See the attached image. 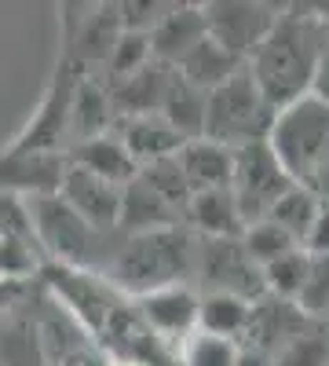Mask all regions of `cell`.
Here are the masks:
<instances>
[{
  "label": "cell",
  "instance_id": "obj_1",
  "mask_svg": "<svg viewBox=\"0 0 329 366\" xmlns=\"http://www.w3.org/2000/svg\"><path fill=\"white\" fill-rule=\"evenodd\" d=\"M329 41V26L318 19L315 4H289L278 11L275 26L246 59V70L275 110L311 96L318 59Z\"/></svg>",
  "mask_w": 329,
  "mask_h": 366
},
{
  "label": "cell",
  "instance_id": "obj_2",
  "mask_svg": "<svg viewBox=\"0 0 329 366\" xmlns=\"http://www.w3.org/2000/svg\"><path fill=\"white\" fill-rule=\"evenodd\" d=\"M194 267V234L183 227L128 234L117 242V253L106 267V279L132 297L165 286H187Z\"/></svg>",
  "mask_w": 329,
  "mask_h": 366
},
{
  "label": "cell",
  "instance_id": "obj_3",
  "mask_svg": "<svg viewBox=\"0 0 329 366\" xmlns=\"http://www.w3.org/2000/svg\"><path fill=\"white\" fill-rule=\"evenodd\" d=\"M267 147L275 150L285 176L300 187L311 183L329 169V103L318 96H304L275 114Z\"/></svg>",
  "mask_w": 329,
  "mask_h": 366
},
{
  "label": "cell",
  "instance_id": "obj_4",
  "mask_svg": "<svg viewBox=\"0 0 329 366\" xmlns=\"http://www.w3.org/2000/svg\"><path fill=\"white\" fill-rule=\"evenodd\" d=\"M26 209H29V227H34L37 249H48L55 260H63V267H77V271L110 267L117 253L113 234L88 227L59 194L26 198Z\"/></svg>",
  "mask_w": 329,
  "mask_h": 366
},
{
  "label": "cell",
  "instance_id": "obj_5",
  "mask_svg": "<svg viewBox=\"0 0 329 366\" xmlns=\"http://www.w3.org/2000/svg\"><path fill=\"white\" fill-rule=\"evenodd\" d=\"M275 114L278 110L263 99V92L256 88V81L242 66L231 81H223L220 88H213L205 96V129H201V139H213V143H220L227 150L249 147V143H263L267 136H271Z\"/></svg>",
  "mask_w": 329,
  "mask_h": 366
},
{
  "label": "cell",
  "instance_id": "obj_6",
  "mask_svg": "<svg viewBox=\"0 0 329 366\" xmlns=\"http://www.w3.org/2000/svg\"><path fill=\"white\" fill-rule=\"evenodd\" d=\"M293 187V179L285 176V169L278 165L275 150L263 143H249L234 150V172H231V194L238 205L242 227L267 220L271 205Z\"/></svg>",
  "mask_w": 329,
  "mask_h": 366
},
{
  "label": "cell",
  "instance_id": "obj_7",
  "mask_svg": "<svg viewBox=\"0 0 329 366\" xmlns=\"http://www.w3.org/2000/svg\"><path fill=\"white\" fill-rule=\"evenodd\" d=\"M201 293H231L242 300L263 297V271L249 260L238 238H194V267Z\"/></svg>",
  "mask_w": 329,
  "mask_h": 366
},
{
  "label": "cell",
  "instance_id": "obj_8",
  "mask_svg": "<svg viewBox=\"0 0 329 366\" xmlns=\"http://www.w3.org/2000/svg\"><path fill=\"white\" fill-rule=\"evenodd\" d=\"M201 15H205V34L246 63L256 51V44L267 37V29L275 26L278 8L275 4H249V0H242V4L238 0H223V4H205Z\"/></svg>",
  "mask_w": 329,
  "mask_h": 366
},
{
  "label": "cell",
  "instance_id": "obj_9",
  "mask_svg": "<svg viewBox=\"0 0 329 366\" xmlns=\"http://www.w3.org/2000/svg\"><path fill=\"white\" fill-rule=\"evenodd\" d=\"M59 198H63L88 227H96L103 234L117 231V209H121V187H117V183L88 176L84 169H74L66 162L63 183H59Z\"/></svg>",
  "mask_w": 329,
  "mask_h": 366
},
{
  "label": "cell",
  "instance_id": "obj_10",
  "mask_svg": "<svg viewBox=\"0 0 329 366\" xmlns=\"http://www.w3.org/2000/svg\"><path fill=\"white\" fill-rule=\"evenodd\" d=\"M136 319L154 337H191L198 330V293L191 286H165L136 297Z\"/></svg>",
  "mask_w": 329,
  "mask_h": 366
},
{
  "label": "cell",
  "instance_id": "obj_11",
  "mask_svg": "<svg viewBox=\"0 0 329 366\" xmlns=\"http://www.w3.org/2000/svg\"><path fill=\"white\" fill-rule=\"evenodd\" d=\"M66 162L48 150H15V154L0 158V194H26V198H41V194H59Z\"/></svg>",
  "mask_w": 329,
  "mask_h": 366
},
{
  "label": "cell",
  "instance_id": "obj_12",
  "mask_svg": "<svg viewBox=\"0 0 329 366\" xmlns=\"http://www.w3.org/2000/svg\"><path fill=\"white\" fill-rule=\"evenodd\" d=\"M311 319L300 315V308H296L293 300H278V297H260L253 300V315H249V330L246 337L253 352H263V355H275L289 337H296L300 330H308Z\"/></svg>",
  "mask_w": 329,
  "mask_h": 366
},
{
  "label": "cell",
  "instance_id": "obj_13",
  "mask_svg": "<svg viewBox=\"0 0 329 366\" xmlns=\"http://www.w3.org/2000/svg\"><path fill=\"white\" fill-rule=\"evenodd\" d=\"M151 59L161 66H176L194 44H201L205 34V15L201 8L191 4H168V11L158 19V26L151 29Z\"/></svg>",
  "mask_w": 329,
  "mask_h": 366
},
{
  "label": "cell",
  "instance_id": "obj_14",
  "mask_svg": "<svg viewBox=\"0 0 329 366\" xmlns=\"http://www.w3.org/2000/svg\"><path fill=\"white\" fill-rule=\"evenodd\" d=\"M179 172H183L191 194L201 191H227L234 172V150L213 143V139H187L176 150Z\"/></svg>",
  "mask_w": 329,
  "mask_h": 366
},
{
  "label": "cell",
  "instance_id": "obj_15",
  "mask_svg": "<svg viewBox=\"0 0 329 366\" xmlns=\"http://www.w3.org/2000/svg\"><path fill=\"white\" fill-rule=\"evenodd\" d=\"M117 139L125 143V150H128V158L136 162V169H139V165H151V162H161V158H172L176 150L187 143L161 114H136V117H125Z\"/></svg>",
  "mask_w": 329,
  "mask_h": 366
},
{
  "label": "cell",
  "instance_id": "obj_16",
  "mask_svg": "<svg viewBox=\"0 0 329 366\" xmlns=\"http://www.w3.org/2000/svg\"><path fill=\"white\" fill-rule=\"evenodd\" d=\"M179 212L158 198L139 176H132L121 187V209H117V231L125 234H146V231H165V227H179Z\"/></svg>",
  "mask_w": 329,
  "mask_h": 366
},
{
  "label": "cell",
  "instance_id": "obj_17",
  "mask_svg": "<svg viewBox=\"0 0 329 366\" xmlns=\"http://www.w3.org/2000/svg\"><path fill=\"white\" fill-rule=\"evenodd\" d=\"M70 165L74 169H84L88 176H99L106 183H117V187H125V183L139 172L136 162L128 158L125 143L117 136H92V139H81L70 154Z\"/></svg>",
  "mask_w": 329,
  "mask_h": 366
},
{
  "label": "cell",
  "instance_id": "obj_18",
  "mask_svg": "<svg viewBox=\"0 0 329 366\" xmlns=\"http://www.w3.org/2000/svg\"><path fill=\"white\" fill-rule=\"evenodd\" d=\"M242 66H246V63H242L238 55H231L227 48H220L213 37H205L201 44H194L183 59H179L172 70L183 77L187 84H194V88H201V92H213V88H220L223 81H231Z\"/></svg>",
  "mask_w": 329,
  "mask_h": 366
},
{
  "label": "cell",
  "instance_id": "obj_19",
  "mask_svg": "<svg viewBox=\"0 0 329 366\" xmlns=\"http://www.w3.org/2000/svg\"><path fill=\"white\" fill-rule=\"evenodd\" d=\"M55 290H59V300L74 308L88 326L96 330H106L110 315L117 312L113 304L99 293V286L92 282V274L88 271H77V267H55Z\"/></svg>",
  "mask_w": 329,
  "mask_h": 366
},
{
  "label": "cell",
  "instance_id": "obj_20",
  "mask_svg": "<svg viewBox=\"0 0 329 366\" xmlns=\"http://www.w3.org/2000/svg\"><path fill=\"white\" fill-rule=\"evenodd\" d=\"M253 300L231 297V293H198V330L213 333L223 341H242L249 330Z\"/></svg>",
  "mask_w": 329,
  "mask_h": 366
},
{
  "label": "cell",
  "instance_id": "obj_21",
  "mask_svg": "<svg viewBox=\"0 0 329 366\" xmlns=\"http://www.w3.org/2000/svg\"><path fill=\"white\" fill-rule=\"evenodd\" d=\"M205 96H208V92L187 84L183 77L172 70L158 114H161L183 139H201V129H205Z\"/></svg>",
  "mask_w": 329,
  "mask_h": 366
},
{
  "label": "cell",
  "instance_id": "obj_22",
  "mask_svg": "<svg viewBox=\"0 0 329 366\" xmlns=\"http://www.w3.org/2000/svg\"><path fill=\"white\" fill-rule=\"evenodd\" d=\"M183 217L201 231V238H238V234H242V217H238V205H234L231 187L227 191L191 194Z\"/></svg>",
  "mask_w": 329,
  "mask_h": 366
},
{
  "label": "cell",
  "instance_id": "obj_23",
  "mask_svg": "<svg viewBox=\"0 0 329 366\" xmlns=\"http://www.w3.org/2000/svg\"><path fill=\"white\" fill-rule=\"evenodd\" d=\"M113 117V107H110V92L96 81H81L74 84V96H70V129L81 139H92V136H103L106 125Z\"/></svg>",
  "mask_w": 329,
  "mask_h": 366
},
{
  "label": "cell",
  "instance_id": "obj_24",
  "mask_svg": "<svg viewBox=\"0 0 329 366\" xmlns=\"http://www.w3.org/2000/svg\"><path fill=\"white\" fill-rule=\"evenodd\" d=\"M318 209H322V202H318L308 187L293 183V187L271 205L267 220H275L285 234L296 238V246H304V238H308V231H311V224H315V217H318Z\"/></svg>",
  "mask_w": 329,
  "mask_h": 366
},
{
  "label": "cell",
  "instance_id": "obj_25",
  "mask_svg": "<svg viewBox=\"0 0 329 366\" xmlns=\"http://www.w3.org/2000/svg\"><path fill=\"white\" fill-rule=\"evenodd\" d=\"M238 242H242V249L249 253V260H253L260 271H263L267 264H275L278 257L293 253V249H304V246H296V238L285 234L275 220H256V224L242 227Z\"/></svg>",
  "mask_w": 329,
  "mask_h": 366
},
{
  "label": "cell",
  "instance_id": "obj_26",
  "mask_svg": "<svg viewBox=\"0 0 329 366\" xmlns=\"http://www.w3.org/2000/svg\"><path fill=\"white\" fill-rule=\"evenodd\" d=\"M146 187H151L158 198H165L179 217L187 212V202H191V187H187V179H183V172H179V162H176V154L172 158H161V162H151V165H139V172H136Z\"/></svg>",
  "mask_w": 329,
  "mask_h": 366
},
{
  "label": "cell",
  "instance_id": "obj_27",
  "mask_svg": "<svg viewBox=\"0 0 329 366\" xmlns=\"http://www.w3.org/2000/svg\"><path fill=\"white\" fill-rule=\"evenodd\" d=\"M293 304L304 319H329V253H308V274Z\"/></svg>",
  "mask_w": 329,
  "mask_h": 366
},
{
  "label": "cell",
  "instance_id": "obj_28",
  "mask_svg": "<svg viewBox=\"0 0 329 366\" xmlns=\"http://www.w3.org/2000/svg\"><path fill=\"white\" fill-rule=\"evenodd\" d=\"M117 37H121V19H117V8H106V11H96V15L84 19V26L77 29V37H74V48L84 59H99V63H106V55H110Z\"/></svg>",
  "mask_w": 329,
  "mask_h": 366
},
{
  "label": "cell",
  "instance_id": "obj_29",
  "mask_svg": "<svg viewBox=\"0 0 329 366\" xmlns=\"http://www.w3.org/2000/svg\"><path fill=\"white\" fill-rule=\"evenodd\" d=\"M271 366H329V330H300L271 355Z\"/></svg>",
  "mask_w": 329,
  "mask_h": 366
},
{
  "label": "cell",
  "instance_id": "obj_30",
  "mask_svg": "<svg viewBox=\"0 0 329 366\" xmlns=\"http://www.w3.org/2000/svg\"><path fill=\"white\" fill-rule=\"evenodd\" d=\"M151 37L146 34H136V29H121V37L113 41L110 55H106V70H110V81H125L132 74H139L143 66H151Z\"/></svg>",
  "mask_w": 329,
  "mask_h": 366
},
{
  "label": "cell",
  "instance_id": "obj_31",
  "mask_svg": "<svg viewBox=\"0 0 329 366\" xmlns=\"http://www.w3.org/2000/svg\"><path fill=\"white\" fill-rule=\"evenodd\" d=\"M304 274H308V249H293L263 267V293L278 300H296V293L304 286Z\"/></svg>",
  "mask_w": 329,
  "mask_h": 366
},
{
  "label": "cell",
  "instance_id": "obj_32",
  "mask_svg": "<svg viewBox=\"0 0 329 366\" xmlns=\"http://www.w3.org/2000/svg\"><path fill=\"white\" fill-rule=\"evenodd\" d=\"M238 348L234 341L213 337V333L194 330L183 337V352H179V366H238Z\"/></svg>",
  "mask_w": 329,
  "mask_h": 366
},
{
  "label": "cell",
  "instance_id": "obj_33",
  "mask_svg": "<svg viewBox=\"0 0 329 366\" xmlns=\"http://www.w3.org/2000/svg\"><path fill=\"white\" fill-rule=\"evenodd\" d=\"M37 242L0 234V282H22L37 271Z\"/></svg>",
  "mask_w": 329,
  "mask_h": 366
},
{
  "label": "cell",
  "instance_id": "obj_34",
  "mask_svg": "<svg viewBox=\"0 0 329 366\" xmlns=\"http://www.w3.org/2000/svg\"><path fill=\"white\" fill-rule=\"evenodd\" d=\"M304 249L308 253H329V202H322L318 217H315V224L304 238Z\"/></svg>",
  "mask_w": 329,
  "mask_h": 366
},
{
  "label": "cell",
  "instance_id": "obj_35",
  "mask_svg": "<svg viewBox=\"0 0 329 366\" xmlns=\"http://www.w3.org/2000/svg\"><path fill=\"white\" fill-rule=\"evenodd\" d=\"M55 366H110V362H106L103 352H92L88 345H77V348H66Z\"/></svg>",
  "mask_w": 329,
  "mask_h": 366
},
{
  "label": "cell",
  "instance_id": "obj_36",
  "mask_svg": "<svg viewBox=\"0 0 329 366\" xmlns=\"http://www.w3.org/2000/svg\"><path fill=\"white\" fill-rule=\"evenodd\" d=\"M311 96H318V99L329 103V41H325V51H322V59H318V74H315Z\"/></svg>",
  "mask_w": 329,
  "mask_h": 366
},
{
  "label": "cell",
  "instance_id": "obj_37",
  "mask_svg": "<svg viewBox=\"0 0 329 366\" xmlns=\"http://www.w3.org/2000/svg\"><path fill=\"white\" fill-rule=\"evenodd\" d=\"M238 366H271V355L253 352V348H242V352H238Z\"/></svg>",
  "mask_w": 329,
  "mask_h": 366
},
{
  "label": "cell",
  "instance_id": "obj_38",
  "mask_svg": "<svg viewBox=\"0 0 329 366\" xmlns=\"http://www.w3.org/2000/svg\"><path fill=\"white\" fill-rule=\"evenodd\" d=\"M117 366H136V362H117Z\"/></svg>",
  "mask_w": 329,
  "mask_h": 366
},
{
  "label": "cell",
  "instance_id": "obj_39",
  "mask_svg": "<svg viewBox=\"0 0 329 366\" xmlns=\"http://www.w3.org/2000/svg\"><path fill=\"white\" fill-rule=\"evenodd\" d=\"M325 322H329V319H325Z\"/></svg>",
  "mask_w": 329,
  "mask_h": 366
}]
</instances>
